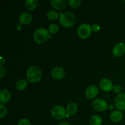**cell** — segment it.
<instances>
[{
	"instance_id": "cell-5",
	"label": "cell",
	"mask_w": 125,
	"mask_h": 125,
	"mask_svg": "<svg viewBox=\"0 0 125 125\" xmlns=\"http://www.w3.org/2000/svg\"><path fill=\"white\" fill-rule=\"evenodd\" d=\"M52 117L56 120L63 119L67 115V111L62 106H55L51 111Z\"/></svg>"
},
{
	"instance_id": "cell-9",
	"label": "cell",
	"mask_w": 125,
	"mask_h": 125,
	"mask_svg": "<svg viewBox=\"0 0 125 125\" xmlns=\"http://www.w3.org/2000/svg\"><path fill=\"white\" fill-rule=\"evenodd\" d=\"M51 74L52 78H54L55 79H57V80L63 79L65 75V73L63 68L58 67L52 68Z\"/></svg>"
},
{
	"instance_id": "cell-16",
	"label": "cell",
	"mask_w": 125,
	"mask_h": 125,
	"mask_svg": "<svg viewBox=\"0 0 125 125\" xmlns=\"http://www.w3.org/2000/svg\"><path fill=\"white\" fill-rule=\"evenodd\" d=\"M78 110V106L74 103H71L68 104L67 107V113L68 115H73L77 112Z\"/></svg>"
},
{
	"instance_id": "cell-1",
	"label": "cell",
	"mask_w": 125,
	"mask_h": 125,
	"mask_svg": "<svg viewBox=\"0 0 125 125\" xmlns=\"http://www.w3.org/2000/svg\"><path fill=\"white\" fill-rule=\"evenodd\" d=\"M42 76V71L37 66L29 67L26 72V78L31 83H37L40 81Z\"/></svg>"
},
{
	"instance_id": "cell-25",
	"label": "cell",
	"mask_w": 125,
	"mask_h": 125,
	"mask_svg": "<svg viewBox=\"0 0 125 125\" xmlns=\"http://www.w3.org/2000/svg\"><path fill=\"white\" fill-rule=\"evenodd\" d=\"M18 125H31L30 122L26 118H23L19 121Z\"/></svg>"
},
{
	"instance_id": "cell-14",
	"label": "cell",
	"mask_w": 125,
	"mask_h": 125,
	"mask_svg": "<svg viewBox=\"0 0 125 125\" xmlns=\"http://www.w3.org/2000/svg\"><path fill=\"white\" fill-rule=\"evenodd\" d=\"M11 98L9 92L5 89H2L0 91V102L1 104L7 103L10 101Z\"/></svg>"
},
{
	"instance_id": "cell-11",
	"label": "cell",
	"mask_w": 125,
	"mask_h": 125,
	"mask_svg": "<svg viewBox=\"0 0 125 125\" xmlns=\"http://www.w3.org/2000/svg\"><path fill=\"white\" fill-rule=\"evenodd\" d=\"M100 88L104 92H110L113 89V84L112 81L107 78L101 79L100 83Z\"/></svg>"
},
{
	"instance_id": "cell-29",
	"label": "cell",
	"mask_w": 125,
	"mask_h": 125,
	"mask_svg": "<svg viewBox=\"0 0 125 125\" xmlns=\"http://www.w3.org/2000/svg\"><path fill=\"white\" fill-rule=\"evenodd\" d=\"M58 125H71L68 123H65V122H62V123H59Z\"/></svg>"
},
{
	"instance_id": "cell-4",
	"label": "cell",
	"mask_w": 125,
	"mask_h": 125,
	"mask_svg": "<svg viewBox=\"0 0 125 125\" xmlns=\"http://www.w3.org/2000/svg\"><path fill=\"white\" fill-rule=\"evenodd\" d=\"M92 27L90 24L84 23L81 24L78 28L77 34L79 38L82 39H86L89 37L92 33Z\"/></svg>"
},
{
	"instance_id": "cell-3",
	"label": "cell",
	"mask_w": 125,
	"mask_h": 125,
	"mask_svg": "<svg viewBox=\"0 0 125 125\" xmlns=\"http://www.w3.org/2000/svg\"><path fill=\"white\" fill-rule=\"evenodd\" d=\"M49 37H50L49 31L46 28H38L34 32V41L38 44L44 43L47 41Z\"/></svg>"
},
{
	"instance_id": "cell-13",
	"label": "cell",
	"mask_w": 125,
	"mask_h": 125,
	"mask_svg": "<svg viewBox=\"0 0 125 125\" xmlns=\"http://www.w3.org/2000/svg\"><path fill=\"white\" fill-rule=\"evenodd\" d=\"M32 20V16L29 12H23L20 15L19 21L21 24L28 25L31 23Z\"/></svg>"
},
{
	"instance_id": "cell-22",
	"label": "cell",
	"mask_w": 125,
	"mask_h": 125,
	"mask_svg": "<svg viewBox=\"0 0 125 125\" xmlns=\"http://www.w3.org/2000/svg\"><path fill=\"white\" fill-rule=\"evenodd\" d=\"M68 4L72 8H77L79 7L81 4V1L80 0H70L68 2Z\"/></svg>"
},
{
	"instance_id": "cell-6",
	"label": "cell",
	"mask_w": 125,
	"mask_h": 125,
	"mask_svg": "<svg viewBox=\"0 0 125 125\" xmlns=\"http://www.w3.org/2000/svg\"><path fill=\"white\" fill-rule=\"evenodd\" d=\"M92 107L95 111L98 112H104L108 107L107 103L103 99H96L92 103Z\"/></svg>"
},
{
	"instance_id": "cell-27",
	"label": "cell",
	"mask_w": 125,
	"mask_h": 125,
	"mask_svg": "<svg viewBox=\"0 0 125 125\" xmlns=\"http://www.w3.org/2000/svg\"><path fill=\"white\" fill-rule=\"evenodd\" d=\"M92 29L93 31L94 32H98L100 31V27L98 24H94V25L92 26Z\"/></svg>"
},
{
	"instance_id": "cell-23",
	"label": "cell",
	"mask_w": 125,
	"mask_h": 125,
	"mask_svg": "<svg viewBox=\"0 0 125 125\" xmlns=\"http://www.w3.org/2000/svg\"><path fill=\"white\" fill-rule=\"evenodd\" d=\"M7 109L2 104H0V118H2L7 114Z\"/></svg>"
},
{
	"instance_id": "cell-12",
	"label": "cell",
	"mask_w": 125,
	"mask_h": 125,
	"mask_svg": "<svg viewBox=\"0 0 125 125\" xmlns=\"http://www.w3.org/2000/svg\"><path fill=\"white\" fill-rule=\"evenodd\" d=\"M67 2L66 0H52L51 4L52 7L57 10H62L67 6Z\"/></svg>"
},
{
	"instance_id": "cell-26",
	"label": "cell",
	"mask_w": 125,
	"mask_h": 125,
	"mask_svg": "<svg viewBox=\"0 0 125 125\" xmlns=\"http://www.w3.org/2000/svg\"><path fill=\"white\" fill-rule=\"evenodd\" d=\"M6 74V70L2 65H0V78H2Z\"/></svg>"
},
{
	"instance_id": "cell-10",
	"label": "cell",
	"mask_w": 125,
	"mask_h": 125,
	"mask_svg": "<svg viewBox=\"0 0 125 125\" xmlns=\"http://www.w3.org/2000/svg\"><path fill=\"white\" fill-rule=\"evenodd\" d=\"M99 89L95 85H92L88 87L85 90V96L89 99L95 98L98 94Z\"/></svg>"
},
{
	"instance_id": "cell-28",
	"label": "cell",
	"mask_w": 125,
	"mask_h": 125,
	"mask_svg": "<svg viewBox=\"0 0 125 125\" xmlns=\"http://www.w3.org/2000/svg\"><path fill=\"white\" fill-rule=\"evenodd\" d=\"M5 62V58L4 57H1V65H2Z\"/></svg>"
},
{
	"instance_id": "cell-20",
	"label": "cell",
	"mask_w": 125,
	"mask_h": 125,
	"mask_svg": "<svg viewBox=\"0 0 125 125\" xmlns=\"http://www.w3.org/2000/svg\"><path fill=\"white\" fill-rule=\"evenodd\" d=\"M46 17L48 20H56L59 18V14L57 12L53 10H49L46 13Z\"/></svg>"
},
{
	"instance_id": "cell-8",
	"label": "cell",
	"mask_w": 125,
	"mask_h": 125,
	"mask_svg": "<svg viewBox=\"0 0 125 125\" xmlns=\"http://www.w3.org/2000/svg\"><path fill=\"white\" fill-rule=\"evenodd\" d=\"M125 53V45L120 42L116 44L112 50V54L115 57H121Z\"/></svg>"
},
{
	"instance_id": "cell-19",
	"label": "cell",
	"mask_w": 125,
	"mask_h": 125,
	"mask_svg": "<svg viewBox=\"0 0 125 125\" xmlns=\"http://www.w3.org/2000/svg\"><path fill=\"white\" fill-rule=\"evenodd\" d=\"M102 122L103 120L101 117L97 115H93L90 119V125H101Z\"/></svg>"
},
{
	"instance_id": "cell-21",
	"label": "cell",
	"mask_w": 125,
	"mask_h": 125,
	"mask_svg": "<svg viewBox=\"0 0 125 125\" xmlns=\"http://www.w3.org/2000/svg\"><path fill=\"white\" fill-rule=\"evenodd\" d=\"M59 30V27L58 24H57L56 23H52L48 27L49 32L52 35L57 34Z\"/></svg>"
},
{
	"instance_id": "cell-24",
	"label": "cell",
	"mask_w": 125,
	"mask_h": 125,
	"mask_svg": "<svg viewBox=\"0 0 125 125\" xmlns=\"http://www.w3.org/2000/svg\"><path fill=\"white\" fill-rule=\"evenodd\" d=\"M112 90H114L115 93H117V94H121V92H122V87L120 85H114L113 87V89Z\"/></svg>"
},
{
	"instance_id": "cell-17",
	"label": "cell",
	"mask_w": 125,
	"mask_h": 125,
	"mask_svg": "<svg viewBox=\"0 0 125 125\" xmlns=\"http://www.w3.org/2000/svg\"><path fill=\"white\" fill-rule=\"evenodd\" d=\"M39 1L37 0H27L25 2L26 8L29 11H32L37 7Z\"/></svg>"
},
{
	"instance_id": "cell-15",
	"label": "cell",
	"mask_w": 125,
	"mask_h": 125,
	"mask_svg": "<svg viewBox=\"0 0 125 125\" xmlns=\"http://www.w3.org/2000/svg\"><path fill=\"white\" fill-rule=\"evenodd\" d=\"M123 114L121 111H115L111 113L110 118H111V121H112L113 122L117 123L122 120L123 118Z\"/></svg>"
},
{
	"instance_id": "cell-2",
	"label": "cell",
	"mask_w": 125,
	"mask_h": 125,
	"mask_svg": "<svg viewBox=\"0 0 125 125\" xmlns=\"http://www.w3.org/2000/svg\"><path fill=\"white\" fill-rule=\"evenodd\" d=\"M76 18L75 15L70 12L62 13L59 18V23L65 28L72 27L76 23Z\"/></svg>"
},
{
	"instance_id": "cell-18",
	"label": "cell",
	"mask_w": 125,
	"mask_h": 125,
	"mask_svg": "<svg viewBox=\"0 0 125 125\" xmlns=\"http://www.w3.org/2000/svg\"><path fill=\"white\" fill-rule=\"evenodd\" d=\"M28 86V82L25 79H20L16 83V87L20 91L25 90Z\"/></svg>"
},
{
	"instance_id": "cell-7",
	"label": "cell",
	"mask_w": 125,
	"mask_h": 125,
	"mask_svg": "<svg viewBox=\"0 0 125 125\" xmlns=\"http://www.w3.org/2000/svg\"><path fill=\"white\" fill-rule=\"evenodd\" d=\"M115 107L120 111H125V94L121 93L115 99Z\"/></svg>"
}]
</instances>
